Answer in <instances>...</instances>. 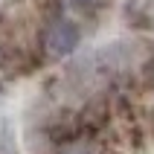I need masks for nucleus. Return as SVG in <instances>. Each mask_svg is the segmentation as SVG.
I'll return each instance as SVG.
<instances>
[{
    "mask_svg": "<svg viewBox=\"0 0 154 154\" xmlns=\"http://www.w3.org/2000/svg\"><path fill=\"white\" fill-rule=\"evenodd\" d=\"M70 3H73L76 9H85V12H87V9H93V6H99V0H70Z\"/></svg>",
    "mask_w": 154,
    "mask_h": 154,
    "instance_id": "f03ea898",
    "label": "nucleus"
},
{
    "mask_svg": "<svg viewBox=\"0 0 154 154\" xmlns=\"http://www.w3.org/2000/svg\"><path fill=\"white\" fill-rule=\"evenodd\" d=\"M79 26L70 23V20H55V23H50V29H47V38H44V44H47V50L52 52V55H70V52L79 47Z\"/></svg>",
    "mask_w": 154,
    "mask_h": 154,
    "instance_id": "f257e3e1",
    "label": "nucleus"
}]
</instances>
